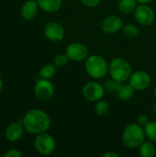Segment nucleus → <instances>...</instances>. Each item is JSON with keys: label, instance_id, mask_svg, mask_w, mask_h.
I'll list each match as a JSON object with an SVG mask.
<instances>
[{"label": "nucleus", "instance_id": "21", "mask_svg": "<svg viewBox=\"0 0 156 157\" xmlns=\"http://www.w3.org/2000/svg\"><path fill=\"white\" fill-rule=\"evenodd\" d=\"M146 138L154 143H156V121H150L144 126Z\"/></svg>", "mask_w": 156, "mask_h": 157}, {"label": "nucleus", "instance_id": "4", "mask_svg": "<svg viewBox=\"0 0 156 157\" xmlns=\"http://www.w3.org/2000/svg\"><path fill=\"white\" fill-rule=\"evenodd\" d=\"M108 74L112 79L120 83H125L129 81L130 76L132 74V69L126 59L117 57L108 63Z\"/></svg>", "mask_w": 156, "mask_h": 157}, {"label": "nucleus", "instance_id": "7", "mask_svg": "<svg viewBox=\"0 0 156 157\" xmlns=\"http://www.w3.org/2000/svg\"><path fill=\"white\" fill-rule=\"evenodd\" d=\"M65 53L70 61L81 63L85 62L89 56V50L82 42H72L66 47Z\"/></svg>", "mask_w": 156, "mask_h": 157}, {"label": "nucleus", "instance_id": "2", "mask_svg": "<svg viewBox=\"0 0 156 157\" xmlns=\"http://www.w3.org/2000/svg\"><path fill=\"white\" fill-rule=\"evenodd\" d=\"M121 141L123 145L129 149L139 148L146 141L144 127L138 123H131L127 125L123 130Z\"/></svg>", "mask_w": 156, "mask_h": 157}, {"label": "nucleus", "instance_id": "15", "mask_svg": "<svg viewBox=\"0 0 156 157\" xmlns=\"http://www.w3.org/2000/svg\"><path fill=\"white\" fill-rule=\"evenodd\" d=\"M41 10L47 13H55L62 7V0H37Z\"/></svg>", "mask_w": 156, "mask_h": 157}, {"label": "nucleus", "instance_id": "17", "mask_svg": "<svg viewBox=\"0 0 156 157\" xmlns=\"http://www.w3.org/2000/svg\"><path fill=\"white\" fill-rule=\"evenodd\" d=\"M135 91L136 90L130 84H124L123 83L121 85L120 90L118 91L117 96L121 101H129L134 96Z\"/></svg>", "mask_w": 156, "mask_h": 157}, {"label": "nucleus", "instance_id": "11", "mask_svg": "<svg viewBox=\"0 0 156 157\" xmlns=\"http://www.w3.org/2000/svg\"><path fill=\"white\" fill-rule=\"evenodd\" d=\"M45 37L52 42H59L63 40L65 32L63 27L56 21H51L44 27Z\"/></svg>", "mask_w": 156, "mask_h": 157}, {"label": "nucleus", "instance_id": "28", "mask_svg": "<svg viewBox=\"0 0 156 157\" xmlns=\"http://www.w3.org/2000/svg\"><path fill=\"white\" fill-rule=\"evenodd\" d=\"M103 157H120L119 154H116V153H113V152H108V153H105L102 155Z\"/></svg>", "mask_w": 156, "mask_h": 157}, {"label": "nucleus", "instance_id": "13", "mask_svg": "<svg viewBox=\"0 0 156 157\" xmlns=\"http://www.w3.org/2000/svg\"><path fill=\"white\" fill-rule=\"evenodd\" d=\"M39 5L37 0H28L24 3V5L21 7V16L26 20H31L33 19L39 10Z\"/></svg>", "mask_w": 156, "mask_h": 157}, {"label": "nucleus", "instance_id": "23", "mask_svg": "<svg viewBox=\"0 0 156 157\" xmlns=\"http://www.w3.org/2000/svg\"><path fill=\"white\" fill-rule=\"evenodd\" d=\"M122 84H123V83H120V82L116 81V80H114V79L111 78V79L107 80V81L105 82L104 87H105L106 91H108V92H110V93H115V94H117L118 91L120 90V86H121Z\"/></svg>", "mask_w": 156, "mask_h": 157}, {"label": "nucleus", "instance_id": "1", "mask_svg": "<svg viewBox=\"0 0 156 157\" xmlns=\"http://www.w3.org/2000/svg\"><path fill=\"white\" fill-rule=\"evenodd\" d=\"M22 124L27 132L38 135L46 132L49 130L51 126V118L44 110L34 109L29 110L25 114Z\"/></svg>", "mask_w": 156, "mask_h": 157}, {"label": "nucleus", "instance_id": "26", "mask_svg": "<svg viewBox=\"0 0 156 157\" xmlns=\"http://www.w3.org/2000/svg\"><path fill=\"white\" fill-rule=\"evenodd\" d=\"M149 121H149V118H148V116L145 115V114H141V115H139L138 118H137V123L140 124V125L143 126V127H144Z\"/></svg>", "mask_w": 156, "mask_h": 157}, {"label": "nucleus", "instance_id": "10", "mask_svg": "<svg viewBox=\"0 0 156 157\" xmlns=\"http://www.w3.org/2000/svg\"><path fill=\"white\" fill-rule=\"evenodd\" d=\"M129 84L136 91H143L151 86L152 77L147 72L143 70H138L132 72L129 79Z\"/></svg>", "mask_w": 156, "mask_h": 157}, {"label": "nucleus", "instance_id": "25", "mask_svg": "<svg viewBox=\"0 0 156 157\" xmlns=\"http://www.w3.org/2000/svg\"><path fill=\"white\" fill-rule=\"evenodd\" d=\"M80 2L87 7H96L100 4L101 0H80Z\"/></svg>", "mask_w": 156, "mask_h": 157}, {"label": "nucleus", "instance_id": "22", "mask_svg": "<svg viewBox=\"0 0 156 157\" xmlns=\"http://www.w3.org/2000/svg\"><path fill=\"white\" fill-rule=\"evenodd\" d=\"M122 31L125 36L128 38H136L139 35V28L133 24H123L122 27Z\"/></svg>", "mask_w": 156, "mask_h": 157}, {"label": "nucleus", "instance_id": "30", "mask_svg": "<svg viewBox=\"0 0 156 157\" xmlns=\"http://www.w3.org/2000/svg\"><path fill=\"white\" fill-rule=\"evenodd\" d=\"M2 89H3V80H2V78L0 76V94L2 92Z\"/></svg>", "mask_w": 156, "mask_h": 157}, {"label": "nucleus", "instance_id": "5", "mask_svg": "<svg viewBox=\"0 0 156 157\" xmlns=\"http://www.w3.org/2000/svg\"><path fill=\"white\" fill-rule=\"evenodd\" d=\"M106 89L104 85L97 82L91 81L86 83L82 87V95L84 98L89 102H97L104 98Z\"/></svg>", "mask_w": 156, "mask_h": 157}, {"label": "nucleus", "instance_id": "8", "mask_svg": "<svg viewBox=\"0 0 156 157\" xmlns=\"http://www.w3.org/2000/svg\"><path fill=\"white\" fill-rule=\"evenodd\" d=\"M136 21L144 27L151 26L155 19V13L149 4H140L134 11Z\"/></svg>", "mask_w": 156, "mask_h": 157}, {"label": "nucleus", "instance_id": "9", "mask_svg": "<svg viewBox=\"0 0 156 157\" xmlns=\"http://www.w3.org/2000/svg\"><path fill=\"white\" fill-rule=\"evenodd\" d=\"M34 95L41 101L50 100L54 95V86L49 79H39L34 86Z\"/></svg>", "mask_w": 156, "mask_h": 157}, {"label": "nucleus", "instance_id": "16", "mask_svg": "<svg viewBox=\"0 0 156 157\" xmlns=\"http://www.w3.org/2000/svg\"><path fill=\"white\" fill-rule=\"evenodd\" d=\"M138 4L139 3L137 0H120L118 4V8L122 14L129 15L134 13Z\"/></svg>", "mask_w": 156, "mask_h": 157}, {"label": "nucleus", "instance_id": "24", "mask_svg": "<svg viewBox=\"0 0 156 157\" xmlns=\"http://www.w3.org/2000/svg\"><path fill=\"white\" fill-rule=\"evenodd\" d=\"M69 61L70 60H69L68 56L66 55V53H60L54 57L53 64L58 68H62V67H64L68 63Z\"/></svg>", "mask_w": 156, "mask_h": 157}, {"label": "nucleus", "instance_id": "18", "mask_svg": "<svg viewBox=\"0 0 156 157\" xmlns=\"http://www.w3.org/2000/svg\"><path fill=\"white\" fill-rule=\"evenodd\" d=\"M139 154L143 157H154L156 155V146L152 141H145L139 147Z\"/></svg>", "mask_w": 156, "mask_h": 157}, {"label": "nucleus", "instance_id": "27", "mask_svg": "<svg viewBox=\"0 0 156 157\" xmlns=\"http://www.w3.org/2000/svg\"><path fill=\"white\" fill-rule=\"evenodd\" d=\"M4 157H21L22 156V154L18 151V150H16V149H12V150H9L7 151L6 153H5L3 155Z\"/></svg>", "mask_w": 156, "mask_h": 157}, {"label": "nucleus", "instance_id": "3", "mask_svg": "<svg viewBox=\"0 0 156 157\" xmlns=\"http://www.w3.org/2000/svg\"><path fill=\"white\" fill-rule=\"evenodd\" d=\"M85 69L89 76L98 80L108 74V63L103 56L91 54L85 61Z\"/></svg>", "mask_w": 156, "mask_h": 157}, {"label": "nucleus", "instance_id": "31", "mask_svg": "<svg viewBox=\"0 0 156 157\" xmlns=\"http://www.w3.org/2000/svg\"><path fill=\"white\" fill-rule=\"evenodd\" d=\"M152 110H153V113L156 115V103H154V104L153 105V109H152Z\"/></svg>", "mask_w": 156, "mask_h": 157}, {"label": "nucleus", "instance_id": "14", "mask_svg": "<svg viewBox=\"0 0 156 157\" xmlns=\"http://www.w3.org/2000/svg\"><path fill=\"white\" fill-rule=\"evenodd\" d=\"M24 130L25 129L23 127V124L21 125L18 122H14V123L10 124L6 128V132H5L6 140L9 141V142H17V141H18L22 137Z\"/></svg>", "mask_w": 156, "mask_h": 157}, {"label": "nucleus", "instance_id": "19", "mask_svg": "<svg viewBox=\"0 0 156 157\" xmlns=\"http://www.w3.org/2000/svg\"><path fill=\"white\" fill-rule=\"evenodd\" d=\"M55 75H56V66L54 64H51V63H47V64L43 65L39 72V76L43 79L50 80L52 77H54Z\"/></svg>", "mask_w": 156, "mask_h": 157}, {"label": "nucleus", "instance_id": "29", "mask_svg": "<svg viewBox=\"0 0 156 157\" xmlns=\"http://www.w3.org/2000/svg\"><path fill=\"white\" fill-rule=\"evenodd\" d=\"M139 4H150L152 3L154 0H137Z\"/></svg>", "mask_w": 156, "mask_h": 157}, {"label": "nucleus", "instance_id": "12", "mask_svg": "<svg viewBox=\"0 0 156 157\" xmlns=\"http://www.w3.org/2000/svg\"><path fill=\"white\" fill-rule=\"evenodd\" d=\"M123 21L117 15H111L104 18L101 23V29L107 34H115L122 29Z\"/></svg>", "mask_w": 156, "mask_h": 157}, {"label": "nucleus", "instance_id": "6", "mask_svg": "<svg viewBox=\"0 0 156 157\" xmlns=\"http://www.w3.org/2000/svg\"><path fill=\"white\" fill-rule=\"evenodd\" d=\"M34 147L39 154L42 155H49L54 152L56 148V142L51 134L42 132L38 134L35 138Z\"/></svg>", "mask_w": 156, "mask_h": 157}, {"label": "nucleus", "instance_id": "20", "mask_svg": "<svg viewBox=\"0 0 156 157\" xmlns=\"http://www.w3.org/2000/svg\"><path fill=\"white\" fill-rule=\"evenodd\" d=\"M95 107H94V110L95 113L98 116H105L108 113L109 111V105L108 103L104 100V99H100L97 102H95Z\"/></svg>", "mask_w": 156, "mask_h": 157}, {"label": "nucleus", "instance_id": "32", "mask_svg": "<svg viewBox=\"0 0 156 157\" xmlns=\"http://www.w3.org/2000/svg\"><path fill=\"white\" fill-rule=\"evenodd\" d=\"M154 96H155V98H156V85H155V87H154Z\"/></svg>", "mask_w": 156, "mask_h": 157}]
</instances>
